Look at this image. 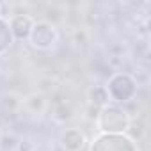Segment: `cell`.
<instances>
[{"label":"cell","instance_id":"1","mask_svg":"<svg viewBox=\"0 0 151 151\" xmlns=\"http://www.w3.org/2000/svg\"><path fill=\"white\" fill-rule=\"evenodd\" d=\"M132 124V117L130 114L117 105H107L103 109H100V112L96 114V128L103 133H121L126 132Z\"/></svg>","mask_w":151,"mask_h":151},{"label":"cell","instance_id":"2","mask_svg":"<svg viewBox=\"0 0 151 151\" xmlns=\"http://www.w3.org/2000/svg\"><path fill=\"white\" fill-rule=\"evenodd\" d=\"M57 29L50 22H34V27L27 41L37 50H50L57 43Z\"/></svg>","mask_w":151,"mask_h":151},{"label":"cell","instance_id":"3","mask_svg":"<svg viewBox=\"0 0 151 151\" xmlns=\"http://www.w3.org/2000/svg\"><path fill=\"white\" fill-rule=\"evenodd\" d=\"M9 22V30H11V36L13 39L16 41H25L29 39L30 36V30L34 27V18L30 14H11V18L7 20Z\"/></svg>","mask_w":151,"mask_h":151},{"label":"cell","instance_id":"4","mask_svg":"<svg viewBox=\"0 0 151 151\" xmlns=\"http://www.w3.org/2000/svg\"><path fill=\"white\" fill-rule=\"evenodd\" d=\"M86 135L84 132H80L78 128H68L62 135H60V144L64 147V151H82L86 147Z\"/></svg>","mask_w":151,"mask_h":151},{"label":"cell","instance_id":"5","mask_svg":"<svg viewBox=\"0 0 151 151\" xmlns=\"http://www.w3.org/2000/svg\"><path fill=\"white\" fill-rule=\"evenodd\" d=\"M87 100H89V103L93 107H96V110L110 105V96H109L105 86H94V87H91L89 93H87Z\"/></svg>","mask_w":151,"mask_h":151},{"label":"cell","instance_id":"6","mask_svg":"<svg viewBox=\"0 0 151 151\" xmlns=\"http://www.w3.org/2000/svg\"><path fill=\"white\" fill-rule=\"evenodd\" d=\"M23 103H25V107H27L32 114H41V112H45V109H46V100H45V96H43L41 93H32V94H29Z\"/></svg>","mask_w":151,"mask_h":151},{"label":"cell","instance_id":"7","mask_svg":"<svg viewBox=\"0 0 151 151\" xmlns=\"http://www.w3.org/2000/svg\"><path fill=\"white\" fill-rule=\"evenodd\" d=\"M13 43V36L9 30V22L0 16V53H4Z\"/></svg>","mask_w":151,"mask_h":151},{"label":"cell","instance_id":"8","mask_svg":"<svg viewBox=\"0 0 151 151\" xmlns=\"http://www.w3.org/2000/svg\"><path fill=\"white\" fill-rule=\"evenodd\" d=\"M18 139L14 137V135H2L0 137V146H2L4 149H16V146H18Z\"/></svg>","mask_w":151,"mask_h":151},{"label":"cell","instance_id":"9","mask_svg":"<svg viewBox=\"0 0 151 151\" xmlns=\"http://www.w3.org/2000/svg\"><path fill=\"white\" fill-rule=\"evenodd\" d=\"M16 149L18 151H34V144L29 142V140H22V142H18Z\"/></svg>","mask_w":151,"mask_h":151},{"label":"cell","instance_id":"10","mask_svg":"<svg viewBox=\"0 0 151 151\" xmlns=\"http://www.w3.org/2000/svg\"><path fill=\"white\" fill-rule=\"evenodd\" d=\"M0 16H2V4H0Z\"/></svg>","mask_w":151,"mask_h":151}]
</instances>
